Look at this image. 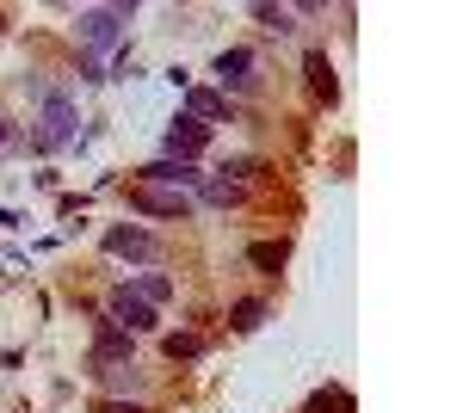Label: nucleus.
<instances>
[{
	"mask_svg": "<svg viewBox=\"0 0 463 413\" xmlns=\"http://www.w3.org/2000/svg\"><path fill=\"white\" fill-rule=\"evenodd\" d=\"M37 99H43V130L32 136V148H37V155H50L56 142L74 136V99H69V93H37Z\"/></svg>",
	"mask_w": 463,
	"mask_h": 413,
	"instance_id": "f257e3e1",
	"label": "nucleus"
},
{
	"mask_svg": "<svg viewBox=\"0 0 463 413\" xmlns=\"http://www.w3.org/2000/svg\"><path fill=\"white\" fill-rule=\"evenodd\" d=\"M124 19H130V6H87L80 13V43L87 50H111L124 37Z\"/></svg>",
	"mask_w": 463,
	"mask_h": 413,
	"instance_id": "f03ea898",
	"label": "nucleus"
},
{
	"mask_svg": "<svg viewBox=\"0 0 463 413\" xmlns=\"http://www.w3.org/2000/svg\"><path fill=\"white\" fill-rule=\"evenodd\" d=\"M111 327H124V333H155L161 314H155V303H143V296L124 284V290H111Z\"/></svg>",
	"mask_w": 463,
	"mask_h": 413,
	"instance_id": "7ed1b4c3",
	"label": "nucleus"
},
{
	"mask_svg": "<svg viewBox=\"0 0 463 413\" xmlns=\"http://www.w3.org/2000/svg\"><path fill=\"white\" fill-rule=\"evenodd\" d=\"M130 210H143V216H192V192H155V185H137V192H130Z\"/></svg>",
	"mask_w": 463,
	"mask_h": 413,
	"instance_id": "20e7f679",
	"label": "nucleus"
},
{
	"mask_svg": "<svg viewBox=\"0 0 463 413\" xmlns=\"http://www.w3.org/2000/svg\"><path fill=\"white\" fill-rule=\"evenodd\" d=\"M111 364H130V333L124 327H99V340H93V371H111Z\"/></svg>",
	"mask_w": 463,
	"mask_h": 413,
	"instance_id": "39448f33",
	"label": "nucleus"
},
{
	"mask_svg": "<svg viewBox=\"0 0 463 413\" xmlns=\"http://www.w3.org/2000/svg\"><path fill=\"white\" fill-rule=\"evenodd\" d=\"M143 185H179V192H185V185H204V173L192 167V161H148Z\"/></svg>",
	"mask_w": 463,
	"mask_h": 413,
	"instance_id": "423d86ee",
	"label": "nucleus"
},
{
	"mask_svg": "<svg viewBox=\"0 0 463 413\" xmlns=\"http://www.w3.org/2000/svg\"><path fill=\"white\" fill-rule=\"evenodd\" d=\"M204 136H211L204 124H192V117H179L174 130H167V161H192V155L204 148Z\"/></svg>",
	"mask_w": 463,
	"mask_h": 413,
	"instance_id": "0eeeda50",
	"label": "nucleus"
},
{
	"mask_svg": "<svg viewBox=\"0 0 463 413\" xmlns=\"http://www.w3.org/2000/svg\"><path fill=\"white\" fill-rule=\"evenodd\" d=\"M106 253H124V259H148V253H155V241H148V229H137V222H130V229H111V235H106Z\"/></svg>",
	"mask_w": 463,
	"mask_h": 413,
	"instance_id": "6e6552de",
	"label": "nucleus"
},
{
	"mask_svg": "<svg viewBox=\"0 0 463 413\" xmlns=\"http://www.w3.org/2000/svg\"><path fill=\"white\" fill-rule=\"evenodd\" d=\"M253 50H222V56H216V74H222V87H235V93H241V87H253Z\"/></svg>",
	"mask_w": 463,
	"mask_h": 413,
	"instance_id": "1a4fd4ad",
	"label": "nucleus"
},
{
	"mask_svg": "<svg viewBox=\"0 0 463 413\" xmlns=\"http://www.w3.org/2000/svg\"><path fill=\"white\" fill-rule=\"evenodd\" d=\"M303 69H309V87H316L321 99H334V93H340V80H334V62H327L321 50H309V56H303Z\"/></svg>",
	"mask_w": 463,
	"mask_h": 413,
	"instance_id": "9d476101",
	"label": "nucleus"
},
{
	"mask_svg": "<svg viewBox=\"0 0 463 413\" xmlns=\"http://www.w3.org/2000/svg\"><path fill=\"white\" fill-rule=\"evenodd\" d=\"M198 192H204V204H241V198H248V185H241V179H204V185H198Z\"/></svg>",
	"mask_w": 463,
	"mask_h": 413,
	"instance_id": "9b49d317",
	"label": "nucleus"
},
{
	"mask_svg": "<svg viewBox=\"0 0 463 413\" xmlns=\"http://www.w3.org/2000/svg\"><path fill=\"white\" fill-rule=\"evenodd\" d=\"M185 105H192V124H198V117H222V111H229V105H222V93H211V87H192V93H185Z\"/></svg>",
	"mask_w": 463,
	"mask_h": 413,
	"instance_id": "f8f14e48",
	"label": "nucleus"
},
{
	"mask_svg": "<svg viewBox=\"0 0 463 413\" xmlns=\"http://www.w3.org/2000/svg\"><path fill=\"white\" fill-rule=\"evenodd\" d=\"M309 413H353V395L346 389H316L309 395Z\"/></svg>",
	"mask_w": 463,
	"mask_h": 413,
	"instance_id": "ddd939ff",
	"label": "nucleus"
},
{
	"mask_svg": "<svg viewBox=\"0 0 463 413\" xmlns=\"http://www.w3.org/2000/svg\"><path fill=\"white\" fill-rule=\"evenodd\" d=\"M253 19H260L266 32H279V37H290V32H297V19H290L285 6H253Z\"/></svg>",
	"mask_w": 463,
	"mask_h": 413,
	"instance_id": "4468645a",
	"label": "nucleus"
},
{
	"mask_svg": "<svg viewBox=\"0 0 463 413\" xmlns=\"http://www.w3.org/2000/svg\"><path fill=\"white\" fill-rule=\"evenodd\" d=\"M137 296H143V303H167V296H174V277H161V272L137 277Z\"/></svg>",
	"mask_w": 463,
	"mask_h": 413,
	"instance_id": "2eb2a0df",
	"label": "nucleus"
},
{
	"mask_svg": "<svg viewBox=\"0 0 463 413\" xmlns=\"http://www.w3.org/2000/svg\"><path fill=\"white\" fill-rule=\"evenodd\" d=\"M248 259H253V266H266V272H279V266H285V241H260V247H248Z\"/></svg>",
	"mask_w": 463,
	"mask_h": 413,
	"instance_id": "dca6fc26",
	"label": "nucleus"
},
{
	"mask_svg": "<svg viewBox=\"0 0 463 413\" xmlns=\"http://www.w3.org/2000/svg\"><path fill=\"white\" fill-rule=\"evenodd\" d=\"M93 377H106L111 389H130V395L143 389V377H137V364H111V371H93Z\"/></svg>",
	"mask_w": 463,
	"mask_h": 413,
	"instance_id": "f3484780",
	"label": "nucleus"
},
{
	"mask_svg": "<svg viewBox=\"0 0 463 413\" xmlns=\"http://www.w3.org/2000/svg\"><path fill=\"white\" fill-rule=\"evenodd\" d=\"M260 321H266V303H260V296H248V303H235V327H241V333H253Z\"/></svg>",
	"mask_w": 463,
	"mask_h": 413,
	"instance_id": "a211bd4d",
	"label": "nucleus"
},
{
	"mask_svg": "<svg viewBox=\"0 0 463 413\" xmlns=\"http://www.w3.org/2000/svg\"><path fill=\"white\" fill-rule=\"evenodd\" d=\"M198 352H204L198 333H167V358H198Z\"/></svg>",
	"mask_w": 463,
	"mask_h": 413,
	"instance_id": "6ab92c4d",
	"label": "nucleus"
},
{
	"mask_svg": "<svg viewBox=\"0 0 463 413\" xmlns=\"http://www.w3.org/2000/svg\"><path fill=\"white\" fill-rule=\"evenodd\" d=\"M99 413H148V408H130V401H99Z\"/></svg>",
	"mask_w": 463,
	"mask_h": 413,
	"instance_id": "aec40b11",
	"label": "nucleus"
},
{
	"mask_svg": "<svg viewBox=\"0 0 463 413\" xmlns=\"http://www.w3.org/2000/svg\"><path fill=\"white\" fill-rule=\"evenodd\" d=\"M6 142H13V136H6V117H0V148H6Z\"/></svg>",
	"mask_w": 463,
	"mask_h": 413,
	"instance_id": "412c9836",
	"label": "nucleus"
},
{
	"mask_svg": "<svg viewBox=\"0 0 463 413\" xmlns=\"http://www.w3.org/2000/svg\"><path fill=\"white\" fill-rule=\"evenodd\" d=\"M0 32H6V13H0Z\"/></svg>",
	"mask_w": 463,
	"mask_h": 413,
	"instance_id": "4be33fe9",
	"label": "nucleus"
}]
</instances>
